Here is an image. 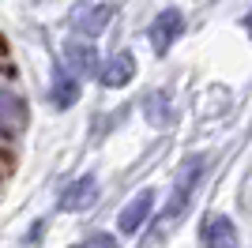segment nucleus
<instances>
[{
	"label": "nucleus",
	"mask_w": 252,
	"mask_h": 248,
	"mask_svg": "<svg viewBox=\"0 0 252 248\" xmlns=\"http://www.w3.org/2000/svg\"><path fill=\"white\" fill-rule=\"evenodd\" d=\"M245 31H249V38H252V11L245 15Z\"/></svg>",
	"instance_id": "obj_13"
},
{
	"label": "nucleus",
	"mask_w": 252,
	"mask_h": 248,
	"mask_svg": "<svg viewBox=\"0 0 252 248\" xmlns=\"http://www.w3.org/2000/svg\"><path fill=\"white\" fill-rule=\"evenodd\" d=\"M200 245H237L233 222L226 215H207L200 226Z\"/></svg>",
	"instance_id": "obj_9"
},
{
	"label": "nucleus",
	"mask_w": 252,
	"mask_h": 248,
	"mask_svg": "<svg viewBox=\"0 0 252 248\" xmlns=\"http://www.w3.org/2000/svg\"><path fill=\"white\" fill-rule=\"evenodd\" d=\"M94 199H98V181L79 177L61 192V211H87V207H94Z\"/></svg>",
	"instance_id": "obj_4"
},
{
	"label": "nucleus",
	"mask_w": 252,
	"mask_h": 248,
	"mask_svg": "<svg viewBox=\"0 0 252 248\" xmlns=\"http://www.w3.org/2000/svg\"><path fill=\"white\" fill-rule=\"evenodd\" d=\"M151 49L158 53V57H166L169 49H173V41L185 34V15H181L177 8H166V11H158L155 23H151Z\"/></svg>",
	"instance_id": "obj_3"
},
{
	"label": "nucleus",
	"mask_w": 252,
	"mask_h": 248,
	"mask_svg": "<svg viewBox=\"0 0 252 248\" xmlns=\"http://www.w3.org/2000/svg\"><path fill=\"white\" fill-rule=\"evenodd\" d=\"M151 207H155V188H143L132 203H125V211H121V233H136L143 222H147Z\"/></svg>",
	"instance_id": "obj_5"
},
{
	"label": "nucleus",
	"mask_w": 252,
	"mask_h": 248,
	"mask_svg": "<svg viewBox=\"0 0 252 248\" xmlns=\"http://www.w3.org/2000/svg\"><path fill=\"white\" fill-rule=\"evenodd\" d=\"M109 19H113V8H109V4L79 0L72 8V15H68V27H72L75 34H83V38H98V34L109 27Z\"/></svg>",
	"instance_id": "obj_2"
},
{
	"label": "nucleus",
	"mask_w": 252,
	"mask_h": 248,
	"mask_svg": "<svg viewBox=\"0 0 252 248\" xmlns=\"http://www.w3.org/2000/svg\"><path fill=\"white\" fill-rule=\"evenodd\" d=\"M23 124H27V105H23L15 94L0 91V128H4L8 135H15Z\"/></svg>",
	"instance_id": "obj_10"
},
{
	"label": "nucleus",
	"mask_w": 252,
	"mask_h": 248,
	"mask_svg": "<svg viewBox=\"0 0 252 248\" xmlns=\"http://www.w3.org/2000/svg\"><path fill=\"white\" fill-rule=\"evenodd\" d=\"M64 57H68V64H72V72H83L94 79L98 68H102V61H98L94 53V41H68L64 45Z\"/></svg>",
	"instance_id": "obj_6"
},
{
	"label": "nucleus",
	"mask_w": 252,
	"mask_h": 248,
	"mask_svg": "<svg viewBox=\"0 0 252 248\" xmlns=\"http://www.w3.org/2000/svg\"><path fill=\"white\" fill-rule=\"evenodd\" d=\"M87 245H113V237H109V233H91Z\"/></svg>",
	"instance_id": "obj_12"
},
{
	"label": "nucleus",
	"mask_w": 252,
	"mask_h": 248,
	"mask_svg": "<svg viewBox=\"0 0 252 248\" xmlns=\"http://www.w3.org/2000/svg\"><path fill=\"white\" fill-rule=\"evenodd\" d=\"M49 102L57 105V109H68V105L79 102V79L72 75V68H57L53 87H49Z\"/></svg>",
	"instance_id": "obj_7"
},
{
	"label": "nucleus",
	"mask_w": 252,
	"mask_h": 248,
	"mask_svg": "<svg viewBox=\"0 0 252 248\" xmlns=\"http://www.w3.org/2000/svg\"><path fill=\"white\" fill-rule=\"evenodd\" d=\"M132 75H136V57L132 53H117L109 64L98 68V79L105 87H125V83H132Z\"/></svg>",
	"instance_id": "obj_8"
},
{
	"label": "nucleus",
	"mask_w": 252,
	"mask_h": 248,
	"mask_svg": "<svg viewBox=\"0 0 252 248\" xmlns=\"http://www.w3.org/2000/svg\"><path fill=\"white\" fill-rule=\"evenodd\" d=\"M143 102H147V121H151V124H158V128H166V124H169L166 94H147Z\"/></svg>",
	"instance_id": "obj_11"
},
{
	"label": "nucleus",
	"mask_w": 252,
	"mask_h": 248,
	"mask_svg": "<svg viewBox=\"0 0 252 248\" xmlns=\"http://www.w3.org/2000/svg\"><path fill=\"white\" fill-rule=\"evenodd\" d=\"M0 61H4V45H0Z\"/></svg>",
	"instance_id": "obj_14"
},
{
	"label": "nucleus",
	"mask_w": 252,
	"mask_h": 248,
	"mask_svg": "<svg viewBox=\"0 0 252 248\" xmlns=\"http://www.w3.org/2000/svg\"><path fill=\"white\" fill-rule=\"evenodd\" d=\"M203 165H207V158H203V155H196V158L185 162V169L177 173V185H173V196H169L166 211H162L166 222H173V218L192 203V192H196V185H200V177H203Z\"/></svg>",
	"instance_id": "obj_1"
}]
</instances>
